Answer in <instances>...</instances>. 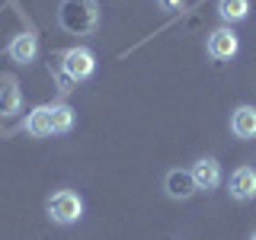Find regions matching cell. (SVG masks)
I'll return each instance as SVG.
<instances>
[{"mask_svg": "<svg viewBox=\"0 0 256 240\" xmlns=\"http://www.w3.org/2000/svg\"><path fill=\"white\" fill-rule=\"evenodd\" d=\"M192 180H196V186L198 189H205V192H212V189H218L221 186V164L214 157H202V160H196L192 164Z\"/></svg>", "mask_w": 256, "mask_h": 240, "instance_id": "cell-8", "label": "cell"}, {"mask_svg": "<svg viewBox=\"0 0 256 240\" xmlns=\"http://www.w3.org/2000/svg\"><path fill=\"white\" fill-rule=\"evenodd\" d=\"M45 212L54 224H64V228H68V224H77L84 218V198L70 189H58L54 196H48Z\"/></svg>", "mask_w": 256, "mask_h": 240, "instance_id": "cell-2", "label": "cell"}, {"mask_svg": "<svg viewBox=\"0 0 256 240\" xmlns=\"http://www.w3.org/2000/svg\"><path fill=\"white\" fill-rule=\"evenodd\" d=\"M228 192H230V198H237V202H250V198H256V170L253 166H240V170L230 173Z\"/></svg>", "mask_w": 256, "mask_h": 240, "instance_id": "cell-7", "label": "cell"}, {"mask_svg": "<svg viewBox=\"0 0 256 240\" xmlns=\"http://www.w3.org/2000/svg\"><path fill=\"white\" fill-rule=\"evenodd\" d=\"M26 132L32 134V138H48L52 134V122H48V106H38L29 112L26 118Z\"/></svg>", "mask_w": 256, "mask_h": 240, "instance_id": "cell-13", "label": "cell"}, {"mask_svg": "<svg viewBox=\"0 0 256 240\" xmlns=\"http://www.w3.org/2000/svg\"><path fill=\"white\" fill-rule=\"evenodd\" d=\"M237 48H240V42L230 26H221L208 36V58H214V61H230L237 54Z\"/></svg>", "mask_w": 256, "mask_h": 240, "instance_id": "cell-4", "label": "cell"}, {"mask_svg": "<svg viewBox=\"0 0 256 240\" xmlns=\"http://www.w3.org/2000/svg\"><path fill=\"white\" fill-rule=\"evenodd\" d=\"M6 54H10V61H16V64H32L38 58V36L36 32H20V36H13L10 45H6Z\"/></svg>", "mask_w": 256, "mask_h": 240, "instance_id": "cell-5", "label": "cell"}, {"mask_svg": "<svg viewBox=\"0 0 256 240\" xmlns=\"http://www.w3.org/2000/svg\"><path fill=\"white\" fill-rule=\"evenodd\" d=\"M157 6L164 13H176V10H182V0H157Z\"/></svg>", "mask_w": 256, "mask_h": 240, "instance_id": "cell-14", "label": "cell"}, {"mask_svg": "<svg viewBox=\"0 0 256 240\" xmlns=\"http://www.w3.org/2000/svg\"><path fill=\"white\" fill-rule=\"evenodd\" d=\"M48 122H52V134H68L74 128V109L68 102H52L48 106Z\"/></svg>", "mask_w": 256, "mask_h": 240, "instance_id": "cell-10", "label": "cell"}, {"mask_svg": "<svg viewBox=\"0 0 256 240\" xmlns=\"http://www.w3.org/2000/svg\"><path fill=\"white\" fill-rule=\"evenodd\" d=\"M164 189H166L170 198H176V202H186V198H192L198 192V186H196V180H192L189 170H170L164 176Z\"/></svg>", "mask_w": 256, "mask_h": 240, "instance_id": "cell-6", "label": "cell"}, {"mask_svg": "<svg viewBox=\"0 0 256 240\" xmlns=\"http://www.w3.org/2000/svg\"><path fill=\"white\" fill-rule=\"evenodd\" d=\"M22 109V93L16 86V80H4L0 86V116H16Z\"/></svg>", "mask_w": 256, "mask_h": 240, "instance_id": "cell-11", "label": "cell"}, {"mask_svg": "<svg viewBox=\"0 0 256 240\" xmlns=\"http://www.w3.org/2000/svg\"><path fill=\"white\" fill-rule=\"evenodd\" d=\"M250 240H256V234H253V237H250Z\"/></svg>", "mask_w": 256, "mask_h": 240, "instance_id": "cell-15", "label": "cell"}, {"mask_svg": "<svg viewBox=\"0 0 256 240\" xmlns=\"http://www.w3.org/2000/svg\"><path fill=\"white\" fill-rule=\"evenodd\" d=\"M58 26L70 36H93L100 26V4L96 0H61Z\"/></svg>", "mask_w": 256, "mask_h": 240, "instance_id": "cell-1", "label": "cell"}, {"mask_svg": "<svg viewBox=\"0 0 256 240\" xmlns=\"http://www.w3.org/2000/svg\"><path fill=\"white\" fill-rule=\"evenodd\" d=\"M218 16L224 22H244L250 16V0H218Z\"/></svg>", "mask_w": 256, "mask_h": 240, "instance_id": "cell-12", "label": "cell"}, {"mask_svg": "<svg viewBox=\"0 0 256 240\" xmlns=\"http://www.w3.org/2000/svg\"><path fill=\"white\" fill-rule=\"evenodd\" d=\"M230 132H234V138H240V141L256 138V106L234 109V116H230Z\"/></svg>", "mask_w": 256, "mask_h": 240, "instance_id": "cell-9", "label": "cell"}, {"mask_svg": "<svg viewBox=\"0 0 256 240\" xmlns=\"http://www.w3.org/2000/svg\"><path fill=\"white\" fill-rule=\"evenodd\" d=\"M96 70V54L90 48H68V52L61 54V74L64 80H70V84H80V80L93 77Z\"/></svg>", "mask_w": 256, "mask_h": 240, "instance_id": "cell-3", "label": "cell"}]
</instances>
